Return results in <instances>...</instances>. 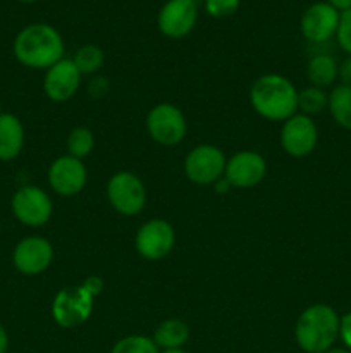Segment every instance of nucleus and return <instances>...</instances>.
<instances>
[{"label":"nucleus","mask_w":351,"mask_h":353,"mask_svg":"<svg viewBox=\"0 0 351 353\" xmlns=\"http://www.w3.org/2000/svg\"><path fill=\"white\" fill-rule=\"evenodd\" d=\"M189 340V326L182 319H171L162 321L157 326L153 334V341L158 347V350H176L182 348Z\"/></svg>","instance_id":"a211bd4d"},{"label":"nucleus","mask_w":351,"mask_h":353,"mask_svg":"<svg viewBox=\"0 0 351 353\" xmlns=\"http://www.w3.org/2000/svg\"><path fill=\"white\" fill-rule=\"evenodd\" d=\"M7 350H9V336H7V331L0 324V353H7Z\"/></svg>","instance_id":"2f4dec72"},{"label":"nucleus","mask_w":351,"mask_h":353,"mask_svg":"<svg viewBox=\"0 0 351 353\" xmlns=\"http://www.w3.org/2000/svg\"><path fill=\"white\" fill-rule=\"evenodd\" d=\"M162 353H188V352L182 350V348H176V350H164Z\"/></svg>","instance_id":"f704fd0d"},{"label":"nucleus","mask_w":351,"mask_h":353,"mask_svg":"<svg viewBox=\"0 0 351 353\" xmlns=\"http://www.w3.org/2000/svg\"><path fill=\"white\" fill-rule=\"evenodd\" d=\"M198 21L196 0H167L158 10L157 26L164 37L179 40L188 37Z\"/></svg>","instance_id":"9d476101"},{"label":"nucleus","mask_w":351,"mask_h":353,"mask_svg":"<svg viewBox=\"0 0 351 353\" xmlns=\"http://www.w3.org/2000/svg\"><path fill=\"white\" fill-rule=\"evenodd\" d=\"M147 130L153 141L164 147H174L184 140L188 123L181 109L172 103H158L148 112Z\"/></svg>","instance_id":"423d86ee"},{"label":"nucleus","mask_w":351,"mask_h":353,"mask_svg":"<svg viewBox=\"0 0 351 353\" xmlns=\"http://www.w3.org/2000/svg\"><path fill=\"white\" fill-rule=\"evenodd\" d=\"M319 131L312 117L295 114L281 128V147L291 157H306L317 147Z\"/></svg>","instance_id":"9b49d317"},{"label":"nucleus","mask_w":351,"mask_h":353,"mask_svg":"<svg viewBox=\"0 0 351 353\" xmlns=\"http://www.w3.org/2000/svg\"><path fill=\"white\" fill-rule=\"evenodd\" d=\"M107 90H109V79L107 78H95L89 83V95L92 97L105 95Z\"/></svg>","instance_id":"cd10ccee"},{"label":"nucleus","mask_w":351,"mask_h":353,"mask_svg":"<svg viewBox=\"0 0 351 353\" xmlns=\"http://www.w3.org/2000/svg\"><path fill=\"white\" fill-rule=\"evenodd\" d=\"M24 147V128L19 117L3 112L0 116V161L16 159Z\"/></svg>","instance_id":"f3484780"},{"label":"nucleus","mask_w":351,"mask_h":353,"mask_svg":"<svg viewBox=\"0 0 351 353\" xmlns=\"http://www.w3.org/2000/svg\"><path fill=\"white\" fill-rule=\"evenodd\" d=\"M83 286L92 293L93 296H98L103 290V279L98 278V276H89L83 281Z\"/></svg>","instance_id":"c85d7f7f"},{"label":"nucleus","mask_w":351,"mask_h":353,"mask_svg":"<svg viewBox=\"0 0 351 353\" xmlns=\"http://www.w3.org/2000/svg\"><path fill=\"white\" fill-rule=\"evenodd\" d=\"M93 147H95V137H93V131L88 130V128L78 126L69 133L67 152L72 157L83 161V159L92 154Z\"/></svg>","instance_id":"4be33fe9"},{"label":"nucleus","mask_w":351,"mask_h":353,"mask_svg":"<svg viewBox=\"0 0 351 353\" xmlns=\"http://www.w3.org/2000/svg\"><path fill=\"white\" fill-rule=\"evenodd\" d=\"M72 62L78 68V71L81 72V76L95 74L102 69L103 62H105V54H103L98 45L88 43L76 50V54L72 55Z\"/></svg>","instance_id":"412c9836"},{"label":"nucleus","mask_w":351,"mask_h":353,"mask_svg":"<svg viewBox=\"0 0 351 353\" xmlns=\"http://www.w3.org/2000/svg\"><path fill=\"white\" fill-rule=\"evenodd\" d=\"M2 114H3V112H2V103H0V116H2Z\"/></svg>","instance_id":"e433bc0d"},{"label":"nucleus","mask_w":351,"mask_h":353,"mask_svg":"<svg viewBox=\"0 0 351 353\" xmlns=\"http://www.w3.org/2000/svg\"><path fill=\"white\" fill-rule=\"evenodd\" d=\"M337 69H339V65L334 61L332 55L317 54L310 59L308 68H306V76H308L312 86L323 90L336 81Z\"/></svg>","instance_id":"6ab92c4d"},{"label":"nucleus","mask_w":351,"mask_h":353,"mask_svg":"<svg viewBox=\"0 0 351 353\" xmlns=\"http://www.w3.org/2000/svg\"><path fill=\"white\" fill-rule=\"evenodd\" d=\"M326 2L330 3L339 12H346V10L351 9V0H326Z\"/></svg>","instance_id":"7c9ffc66"},{"label":"nucleus","mask_w":351,"mask_h":353,"mask_svg":"<svg viewBox=\"0 0 351 353\" xmlns=\"http://www.w3.org/2000/svg\"><path fill=\"white\" fill-rule=\"evenodd\" d=\"M81 85V72L74 65L72 59H61L47 69L43 79L45 95L54 102H67L78 93Z\"/></svg>","instance_id":"dca6fc26"},{"label":"nucleus","mask_w":351,"mask_h":353,"mask_svg":"<svg viewBox=\"0 0 351 353\" xmlns=\"http://www.w3.org/2000/svg\"><path fill=\"white\" fill-rule=\"evenodd\" d=\"M267 174V162L258 152L241 150L226 162L224 178L233 188H253Z\"/></svg>","instance_id":"2eb2a0df"},{"label":"nucleus","mask_w":351,"mask_h":353,"mask_svg":"<svg viewBox=\"0 0 351 353\" xmlns=\"http://www.w3.org/2000/svg\"><path fill=\"white\" fill-rule=\"evenodd\" d=\"M226 155L213 145H198L184 159V174L195 185H215L224 178Z\"/></svg>","instance_id":"0eeeda50"},{"label":"nucleus","mask_w":351,"mask_h":353,"mask_svg":"<svg viewBox=\"0 0 351 353\" xmlns=\"http://www.w3.org/2000/svg\"><path fill=\"white\" fill-rule=\"evenodd\" d=\"M229 188H233V186L229 185V181H227L226 178H220L219 181L215 183V190L219 193H227V192H229Z\"/></svg>","instance_id":"473e14b6"},{"label":"nucleus","mask_w":351,"mask_h":353,"mask_svg":"<svg viewBox=\"0 0 351 353\" xmlns=\"http://www.w3.org/2000/svg\"><path fill=\"white\" fill-rule=\"evenodd\" d=\"M323 353H351V350H348V348H329V350L327 352H323Z\"/></svg>","instance_id":"72a5a7b5"},{"label":"nucleus","mask_w":351,"mask_h":353,"mask_svg":"<svg viewBox=\"0 0 351 353\" xmlns=\"http://www.w3.org/2000/svg\"><path fill=\"white\" fill-rule=\"evenodd\" d=\"M330 116L344 130H351V86L337 85L329 93Z\"/></svg>","instance_id":"aec40b11"},{"label":"nucleus","mask_w":351,"mask_h":353,"mask_svg":"<svg viewBox=\"0 0 351 353\" xmlns=\"http://www.w3.org/2000/svg\"><path fill=\"white\" fill-rule=\"evenodd\" d=\"M339 336L341 340H343V343L348 347V350H351V312H348L346 316L341 319Z\"/></svg>","instance_id":"bb28decb"},{"label":"nucleus","mask_w":351,"mask_h":353,"mask_svg":"<svg viewBox=\"0 0 351 353\" xmlns=\"http://www.w3.org/2000/svg\"><path fill=\"white\" fill-rule=\"evenodd\" d=\"M107 199L123 216H138L147 205V188L134 172H116L107 183Z\"/></svg>","instance_id":"39448f33"},{"label":"nucleus","mask_w":351,"mask_h":353,"mask_svg":"<svg viewBox=\"0 0 351 353\" xmlns=\"http://www.w3.org/2000/svg\"><path fill=\"white\" fill-rule=\"evenodd\" d=\"M339 324L341 319L332 307L315 303L303 310L296 321V343L306 353L327 352L339 336Z\"/></svg>","instance_id":"7ed1b4c3"},{"label":"nucleus","mask_w":351,"mask_h":353,"mask_svg":"<svg viewBox=\"0 0 351 353\" xmlns=\"http://www.w3.org/2000/svg\"><path fill=\"white\" fill-rule=\"evenodd\" d=\"M12 212L24 226L40 228L50 221L54 205L48 193L41 188L23 186L12 196Z\"/></svg>","instance_id":"1a4fd4ad"},{"label":"nucleus","mask_w":351,"mask_h":353,"mask_svg":"<svg viewBox=\"0 0 351 353\" xmlns=\"http://www.w3.org/2000/svg\"><path fill=\"white\" fill-rule=\"evenodd\" d=\"M241 0H203V6L209 16L222 19V17H229L240 9Z\"/></svg>","instance_id":"393cba45"},{"label":"nucleus","mask_w":351,"mask_h":353,"mask_svg":"<svg viewBox=\"0 0 351 353\" xmlns=\"http://www.w3.org/2000/svg\"><path fill=\"white\" fill-rule=\"evenodd\" d=\"M176 243V231L171 223L165 219L147 221L143 226L138 230L134 247L138 254L147 261H162L172 252Z\"/></svg>","instance_id":"6e6552de"},{"label":"nucleus","mask_w":351,"mask_h":353,"mask_svg":"<svg viewBox=\"0 0 351 353\" xmlns=\"http://www.w3.org/2000/svg\"><path fill=\"white\" fill-rule=\"evenodd\" d=\"M251 107L268 121H288L298 112V90L281 74L260 76L250 92Z\"/></svg>","instance_id":"f03ea898"},{"label":"nucleus","mask_w":351,"mask_h":353,"mask_svg":"<svg viewBox=\"0 0 351 353\" xmlns=\"http://www.w3.org/2000/svg\"><path fill=\"white\" fill-rule=\"evenodd\" d=\"M88 179L85 164L72 155L55 159L48 168V185L57 195L74 196L83 192Z\"/></svg>","instance_id":"4468645a"},{"label":"nucleus","mask_w":351,"mask_h":353,"mask_svg":"<svg viewBox=\"0 0 351 353\" xmlns=\"http://www.w3.org/2000/svg\"><path fill=\"white\" fill-rule=\"evenodd\" d=\"M54 261V247L47 238L28 236L16 245L12 254L14 268L24 276H38Z\"/></svg>","instance_id":"f8f14e48"},{"label":"nucleus","mask_w":351,"mask_h":353,"mask_svg":"<svg viewBox=\"0 0 351 353\" xmlns=\"http://www.w3.org/2000/svg\"><path fill=\"white\" fill-rule=\"evenodd\" d=\"M17 2H23V3H33V2H36V0H17Z\"/></svg>","instance_id":"c9c22d12"},{"label":"nucleus","mask_w":351,"mask_h":353,"mask_svg":"<svg viewBox=\"0 0 351 353\" xmlns=\"http://www.w3.org/2000/svg\"><path fill=\"white\" fill-rule=\"evenodd\" d=\"M329 103V95L322 88L308 86V88L298 92V109L305 116H315L320 114Z\"/></svg>","instance_id":"5701e85b"},{"label":"nucleus","mask_w":351,"mask_h":353,"mask_svg":"<svg viewBox=\"0 0 351 353\" xmlns=\"http://www.w3.org/2000/svg\"><path fill=\"white\" fill-rule=\"evenodd\" d=\"M341 12L327 2H315L303 12L299 30L312 43H323L336 37L339 28Z\"/></svg>","instance_id":"ddd939ff"},{"label":"nucleus","mask_w":351,"mask_h":353,"mask_svg":"<svg viewBox=\"0 0 351 353\" xmlns=\"http://www.w3.org/2000/svg\"><path fill=\"white\" fill-rule=\"evenodd\" d=\"M110 353H160L153 340L143 334H131L114 345Z\"/></svg>","instance_id":"b1692460"},{"label":"nucleus","mask_w":351,"mask_h":353,"mask_svg":"<svg viewBox=\"0 0 351 353\" xmlns=\"http://www.w3.org/2000/svg\"><path fill=\"white\" fill-rule=\"evenodd\" d=\"M337 76L341 78V85L351 86V55H348L343 62H341L339 69H337Z\"/></svg>","instance_id":"c756f323"},{"label":"nucleus","mask_w":351,"mask_h":353,"mask_svg":"<svg viewBox=\"0 0 351 353\" xmlns=\"http://www.w3.org/2000/svg\"><path fill=\"white\" fill-rule=\"evenodd\" d=\"M337 43L339 47L346 52L348 55H351V9L346 12H341V21L339 28H337Z\"/></svg>","instance_id":"a878e982"},{"label":"nucleus","mask_w":351,"mask_h":353,"mask_svg":"<svg viewBox=\"0 0 351 353\" xmlns=\"http://www.w3.org/2000/svg\"><path fill=\"white\" fill-rule=\"evenodd\" d=\"M14 55L30 69H45L64 59V40L54 26L34 23L23 28L14 40Z\"/></svg>","instance_id":"f257e3e1"},{"label":"nucleus","mask_w":351,"mask_h":353,"mask_svg":"<svg viewBox=\"0 0 351 353\" xmlns=\"http://www.w3.org/2000/svg\"><path fill=\"white\" fill-rule=\"evenodd\" d=\"M95 296L83 285L64 288L52 302V317L64 330H74L89 319Z\"/></svg>","instance_id":"20e7f679"}]
</instances>
